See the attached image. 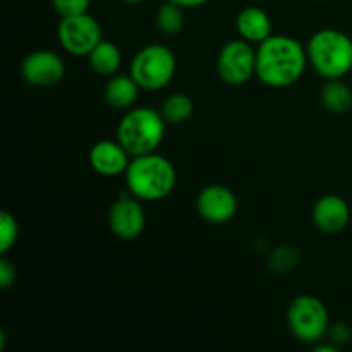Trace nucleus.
<instances>
[{
    "label": "nucleus",
    "mask_w": 352,
    "mask_h": 352,
    "mask_svg": "<svg viewBox=\"0 0 352 352\" xmlns=\"http://www.w3.org/2000/svg\"><path fill=\"white\" fill-rule=\"evenodd\" d=\"M308 64L306 47L285 34H272L256 50V76L270 88H287L298 82Z\"/></svg>",
    "instance_id": "1"
},
{
    "label": "nucleus",
    "mask_w": 352,
    "mask_h": 352,
    "mask_svg": "<svg viewBox=\"0 0 352 352\" xmlns=\"http://www.w3.org/2000/svg\"><path fill=\"white\" fill-rule=\"evenodd\" d=\"M124 175L131 195L143 201H160L167 198L177 181L174 165L157 151L131 158Z\"/></svg>",
    "instance_id": "2"
},
{
    "label": "nucleus",
    "mask_w": 352,
    "mask_h": 352,
    "mask_svg": "<svg viewBox=\"0 0 352 352\" xmlns=\"http://www.w3.org/2000/svg\"><path fill=\"white\" fill-rule=\"evenodd\" d=\"M306 54L322 78L340 79L352 71V40L339 30H320L309 38Z\"/></svg>",
    "instance_id": "3"
},
{
    "label": "nucleus",
    "mask_w": 352,
    "mask_h": 352,
    "mask_svg": "<svg viewBox=\"0 0 352 352\" xmlns=\"http://www.w3.org/2000/svg\"><path fill=\"white\" fill-rule=\"evenodd\" d=\"M165 119L157 110L129 109L117 126V141L131 157L155 153L165 138Z\"/></svg>",
    "instance_id": "4"
},
{
    "label": "nucleus",
    "mask_w": 352,
    "mask_h": 352,
    "mask_svg": "<svg viewBox=\"0 0 352 352\" xmlns=\"http://www.w3.org/2000/svg\"><path fill=\"white\" fill-rule=\"evenodd\" d=\"M175 57L165 45H146L134 55L129 74L140 85L141 89L157 91L170 85L175 76Z\"/></svg>",
    "instance_id": "5"
},
{
    "label": "nucleus",
    "mask_w": 352,
    "mask_h": 352,
    "mask_svg": "<svg viewBox=\"0 0 352 352\" xmlns=\"http://www.w3.org/2000/svg\"><path fill=\"white\" fill-rule=\"evenodd\" d=\"M287 323L292 336L305 344L320 342L330 330L327 306L315 296H299L287 309Z\"/></svg>",
    "instance_id": "6"
},
{
    "label": "nucleus",
    "mask_w": 352,
    "mask_h": 352,
    "mask_svg": "<svg viewBox=\"0 0 352 352\" xmlns=\"http://www.w3.org/2000/svg\"><path fill=\"white\" fill-rule=\"evenodd\" d=\"M57 34L62 48L76 57H88L102 41V28L88 12L62 17Z\"/></svg>",
    "instance_id": "7"
},
{
    "label": "nucleus",
    "mask_w": 352,
    "mask_h": 352,
    "mask_svg": "<svg viewBox=\"0 0 352 352\" xmlns=\"http://www.w3.org/2000/svg\"><path fill=\"white\" fill-rule=\"evenodd\" d=\"M219 74L227 85L241 86L256 76V50L246 40H232L219 54Z\"/></svg>",
    "instance_id": "8"
},
{
    "label": "nucleus",
    "mask_w": 352,
    "mask_h": 352,
    "mask_svg": "<svg viewBox=\"0 0 352 352\" xmlns=\"http://www.w3.org/2000/svg\"><path fill=\"white\" fill-rule=\"evenodd\" d=\"M65 74L64 60L55 52L34 50L21 64V76L33 86H54Z\"/></svg>",
    "instance_id": "9"
},
{
    "label": "nucleus",
    "mask_w": 352,
    "mask_h": 352,
    "mask_svg": "<svg viewBox=\"0 0 352 352\" xmlns=\"http://www.w3.org/2000/svg\"><path fill=\"white\" fill-rule=\"evenodd\" d=\"M196 208L206 222L227 223L236 217L237 198L226 186L212 184L199 192Z\"/></svg>",
    "instance_id": "10"
},
{
    "label": "nucleus",
    "mask_w": 352,
    "mask_h": 352,
    "mask_svg": "<svg viewBox=\"0 0 352 352\" xmlns=\"http://www.w3.org/2000/svg\"><path fill=\"white\" fill-rule=\"evenodd\" d=\"M109 223L112 232L119 239L133 241L141 236L144 229V212L136 196L133 198L124 196L113 201L109 210Z\"/></svg>",
    "instance_id": "11"
},
{
    "label": "nucleus",
    "mask_w": 352,
    "mask_h": 352,
    "mask_svg": "<svg viewBox=\"0 0 352 352\" xmlns=\"http://www.w3.org/2000/svg\"><path fill=\"white\" fill-rule=\"evenodd\" d=\"M131 158L133 157L124 150L119 141H98L89 150V165L96 174L103 177H117L126 174Z\"/></svg>",
    "instance_id": "12"
},
{
    "label": "nucleus",
    "mask_w": 352,
    "mask_h": 352,
    "mask_svg": "<svg viewBox=\"0 0 352 352\" xmlns=\"http://www.w3.org/2000/svg\"><path fill=\"white\" fill-rule=\"evenodd\" d=\"M351 220V210L346 199L337 195H327L313 208V222L323 234H339Z\"/></svg>",
    "instance_id": "13"
},
{
    "label": "nucleus",
    "mask_w": 352,
    "mask_h": 352,
    "mask_svg": "<svg viewBox=\"0 0 352 352\" xmlns=\"http://www.w3.org/2000/svg\"><path fill=\"white\" fill-rule=\"evenodd\" d=\"M237 33L243 40L250 43H261L272 36V21L270 16L260 7H244L236 19Z\"/></svg>",
    "instance_id": "14"
},
{
    "label": "nucleus",
    "mask_w": 352,
    "mask_h": 352,
    "mask_svg": "<svg viewBox=\"0 0 352 352\" xmlns=\"http://www.w3.org/2000/svg\"><path fill=\"white\" fill-rule=\"evenodd\" d=\"M140 85L133 76L116 74L109 79L105 86V100L112 109L129 110L140 96Z\"/></svg>",
    "instance_id": "15"
},
{
    "label": "nucleus",
    "mask_w": 352,
    "mask_h": 352,
    "mask_svg": "<svg viewBox=\"0 0 352 352\" xmlns=\"http://www.w3.org/2000/svg\"><path fill=\"white\" fill-rule=\"evenodd\" d=\"M88 60L93 72L103 76V78H112L120 69L122 54H120V48L116 43L102 40L88 55Z\"/></svg>",
    "instance_id": "16"
},
{
    "label": "nucleus",
    "mask_w": 352,
    "mask_h": 352,
    "mask_svg": "<svg viewBox=\"0 0 352 352\" xmlns=\"http://www.w3.org/2000/svg\"><path fill=\"white\" fill-rule=\"evenodd\" d=\"M322 103L329 112L344 113L352 107V91L340 79H329L322 89Z\"/></svg>",
    "instance_id": "17"
},
{
    "label": "nucleus",
    "mask_w": 352,
    "mask_h": 352,
    "mask_svg": "<svg viewBox=\"0 0 352 352\" xmlns=\"http://www.w3.org/2000/svg\"><path fill=\"white\" fill-rule=\"evenodd\" d=\"M195 112V103L184 93H174L162 103L160 113L167 124H182L191 119Z\"/></svg>",
    "instance_id": "18"
},
{
    "label": "nucleus",
    "mask_w": 352,
    "mask_h": 352,
    "mask_svg": "<svg viewBox=\"0 0 352 352\" xmlns=\"http://www.w3.org/2000/svg\"><path fill=\"white\" fill-rule=\"evenodd\" d=\"M157 28L160 33L167 34V36H174V34L181 33L182 28H184L182 7L167 0V3H164L157 12Z\"/></svg>",
    "instance_id": "19"
},
{
    "label": "nucleus",
    "mask_w": 352,
    "mask_h": 352,
    "mask_svg": "<svg viewBox=\"0 0 352 352\" xmlns=\"http://www.w3.org/2000/svg\"><path fill=\"white\" fill-rule=\"evenodd\" d=\"M17 220L9 212L0 213V253L7 254L17 241Z\"/></svg>",
    "instance_id": "20"
},
{
    "label": "nucleus",
    "mask_w": 352,
    "mask_h": 352,
    "mask_svg": "<svg viewBox=\"0 0 352 352\" xmlns=\"http://www.w3.org/2000/svg\"><path fill=\"white\" fill-rule=\"evenodd\" d=\"M299 253L294 248H278L270 256V268L275 274H287L298 265Z\"/></svg>",
    "instance_id": "21"
},
{
    "label": "nucleus",
    "mask_w": 352,
    "mask_h": 352,
    "mask_svg": "<svg viewBox=\"0 0 352 352\" xmlns=\"http://www.w3.org/2000/svg\"><path fill=\"white\" fill-rule=\"evenodd\" d=\"M89 2L91 0H52V6L58 16L65 17L88 12Z\"/></svg>",
    "instance_id": "22"
},
{
    "label": "nucleus",
    "mask_w": 352,
    "mask_h": 352,
    "mask_svg": "<svg viewBox=\"0 0 352 352\" xmlns=\"http://www.w3.org/2000/svg\"><path fill=\"white\" fill-rule=\"evenodd\" d=\"M14 280H16V268H14V265L10 263L9 260L3 258V260L0 261V287H12Z\"/></svg>",
    "instance_id": "23"
},
{
    "label": "nucleus",
    "mask_w": 352,
    "mask_h": 352,
    "mask_svg": "<svg viewBox=\"0 0 352 352\" xmlns=\"http://www.w3.org/2000/svg\"><path fill=\"white\" fill-rule=\"evenodd\" d=\"M329 336L330 339H332V342L344 344L351 339V330L346 323H336V325L330 327Z\"/></svg>",
    "instance_id": "24"
},
{
    "label": "nucleus",
    "mask_w": 352,
    "mask_h": 352,
    "mask_svg": "<svg viewBox=\"0 0 352 352\" xmlns=\"http://www.w3.org/2000/svg\"><path fill=\"white\" fill-rule=\"evenodd\" d=\"M168 2L175 3V6L182 7V9H195V7H199L203 6V3H206L208 0H168Z\"/></svg>",
    "instance_id": "25"
},
{
    "label": "nucleus",
    "mask_w": 352,
    "mask_h": 352,
    "mask_svg": "<svg viewBox=\"0 0 352 352\" xmlns=\"http://www.w3.org/2000/svg\"><path fill=\"white\" fill-rule=\"evenodd\" d=\"M315 351L316 352H337V347L336 346H330V344H327V346H316Z\"/></svg>",
    "instance_id": "26"
},
{
    "label": "nucleus",
    "mask_w": 352,
    "mask_h": 352,
    "mask_svg": "<svg viewBox=\"0 0 352 352\" xmlns=\"http://www.w3.org/2000/svg\"><path fill=\"white\" fill-rule=\"evenodd\" d=\"M122 2L131 3V6H134V3H141V2H143V0H122Z\"/></svg>",
    "instance_id": "27"
}]
</instances>
